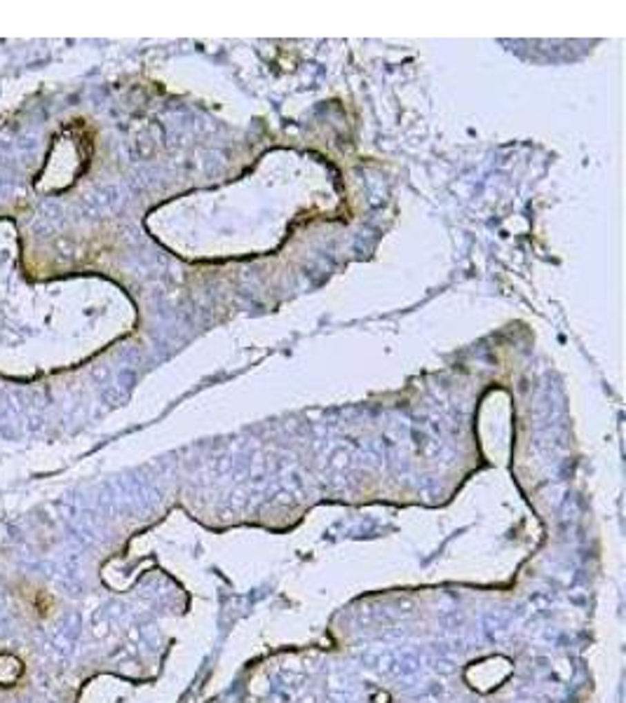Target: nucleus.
<instances>
[{
    "mask_svg": "<svg viewBox=\"0 0 626 703\" xmlns=\"http://www.w3.org/2000/svg\"><path fill=\"white\" fill-rule=\"evenodd\" d=\"M23 671H26V666H23V661L17 654L10 652L0 654V687L3 689L17 687L23 677Z\"/></svg>",
    "mask_w": 626,
    "mask_h": 703,
    "instance_id": "obj_1",
    "label": "nucleus"
},
{
    "mask_svg": "<svg viewBox=\"0 0 626 703\" xmlns=\"http://www.w3.org/2000/svg\"><path fill=\"white\" fill-rule=\"evenodd\" d=\"M33 607L40 617H47V614L52 612V598L45 593V591H38V593L33 595Z\"/></svg>",
    "mask_w": 626,
    "mask_h": 703,
    "instance_id": "obj_2",
    "label": "nucleus"
}]
</instances>
